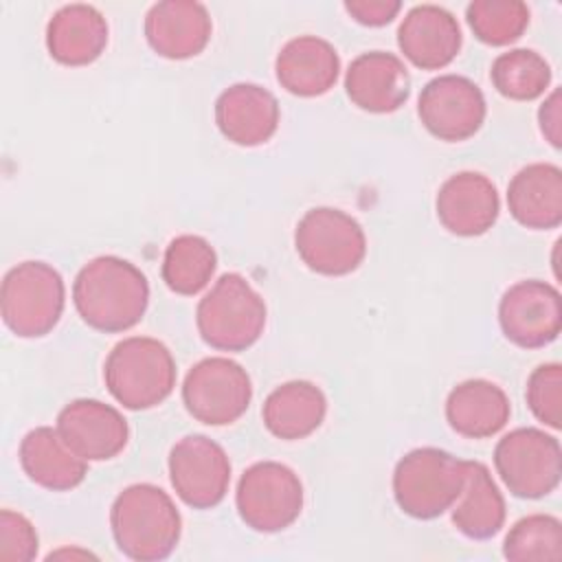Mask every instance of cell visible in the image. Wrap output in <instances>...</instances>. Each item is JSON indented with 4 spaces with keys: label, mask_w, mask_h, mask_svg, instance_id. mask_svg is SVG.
<instances>
[{
    "label": "cell",
    "mask_w": 562,
    "mask_h": 562,
    "mask_svg": "<svg viewBox=\"0 0 562 562\" xmlns=\"http://www.w3.org/2000/svg\"><path fill=\"white\" fill-rule=\"evenodd\" d=\"M345 90L351 103L360 110L389 114L406 103L411 94V77L397 55L369 50L349 64Z\"/></svg>",
    "instance_id": "17"
},
{
    "label": "cell",
    "mask_w": 562,
    "mask_h": 562,
    "mask_svg": "<svg viewBox=\"0 0 562 562\" xmlns=\"http://www.w3.org/2000/svg\"><path fill=\"white\" fill-rule=\"evenodd\" d=\"M72 301L86 325L116 334L132 329L143 318L149 283L132 261L103 255L90 259L75 277Z\"/></svg>",
    "instance_id": "1"
},
{
    "label": "cell",
    "mask_w": 562,
    "mask_h": 562,
    "mask_svg": "<svg viewBox=\"0 0 562 562\" xmlns=\"http://www.w3.org/2000/svg\"><path fill=\"white\" fill-rule=\"evenodd\" d=\"M512 217L533 231L558 228L562 222V169L551 162L522 167L507 187Z\"/></svg>",
    "instance_id": "22"
},
{
    "label": "cell",
    "mask_w": 562,
    "mask_h": 562,
    "mask_svg": "<svg viewBox=\"0 0 562 562\" xmlns=\"http://www.w3.org/2000/svg\"><path fill=\"white\" fill-rule=\"evenodd\" d=\"M215 123L235 145H263L279 125L277 97L257 83H233L215 101Z\"/></svg>",
    "instance_id": "19"
},
{
    "label": "cell",
    "mask_w": 562,
    "mask_h": 562,
    "mask_svg": "<svg viewBox=\"0 0 562 562\" xmlns=\"http://www.w3.org/2000/svg\"><path fill=\"white\" fill-rule=\"evenodd\" d=\"M397 46L413 66L437 70L457 57L461 48V26L443 7L417 4L400 22Z\"/></svg>",
    "instance_id": "18"
},
{
    "label": "cell",
    "mask_w": 562,
    "mask_h": 562,
    "mask_svg": "<svg viewBox=\"0 0 562 562\" xmlns=\"http://www.w3.org/2000/svg\"><path fill=\"white\" fill-rule=\"evenodd\" d=\"M167 463L171 487L184 505L211 509L224 501L231 485V461L217 441L187 435L173 443Z\"/></svg>",
    "instance_id": "11"
},
{
    "label": "cell",
    "mask_w": 562,
    "mask_h": 562,
    "mask_svg": "<svg viewBox=\"0 0 562 562\" xmlns=\"http://www.w3.org/2000/svg\"><path fill=\"white\" fill-rule=\"evenodd\" d=\"M463 490L452 505V522L465 538L487 540L505 522V498L481 461H463Z\"/></svg>",
    "instance_id": "26"
},
{
    "label": "cell",
    "mask_w": 562,
    "mask_h": 562,
    "mask_svg": "<svg viewBox=\"0 0 562 562\" xmlns=\"http://www.w3.org/2000/svg\"><path fill=\"white\" fill-rule=\"evenodd\" d=\"M503 555L512 562L562 560V522L549 514H529L520 518L505 536Z\"/></svg>",
    "instance_id": "29"
},
{
    "label": "cell",
    "mask_w": 562,
    "mask_h": 562,
    "mask_svg": "<svg viewBox=\"0 0 562 562\" xmlns=\"http://www.w3.org/2000/svg\"><path fill=\"white\" fill-rule=\"evenodd\" d=\"M463 481V459L430 446L415 448L395 465L393 496L404 514L430 520L454 505Z\"/></svg>",
    "instance_id": "5"
},
{
    "label": "cell",
    "mask_w": 562,
    "mask_h": 562,
    "mask_svg": "<svg viewBox=\"0 0 562 562\" xmlns=\"http://www.w3.org/2000/svg\"><path fill=\"white\" fill-rule=\"evenodd\" d=\"M417 114L432 136L459 143L481 130L485 121V97L468 77L439 75L422 88Z\"/></svg>",
    "instance_id": "12"
},
{
    "label": "cell",
    "mask_w": 562,
    "mask_h": 562,
    "mask_svg": "<svg viewBox=\"0 0 562 562\" xmlns=\"http://www.w3.org/2000/svg\"><path fill=\"white\" fill-rule=\"evenodd\" d=\"M217 255L200 235H178L169 241L162 257L165 285L182 296H193L204 290L215 272Z\"/></svg>",
    "instance_id": "27"
},
{
    "label": "cell",
    "mask_w": 562,
    "mask_h": 562,
    "mask_svg": "<svg viewBox=\"0 0 562 562\" xmlns=\"http://www.w3.org/2000/svg\"><path fill=\"white\" fill-rule=\"evenodd\" d=\"M498 323L505 338L522 349L551 345L562 329L560 292L547 281H518L501 296Z\"/></svg>",
    "instance_id": "13"
},
{
    "label": "cell",
    "mask_w": 562,
    "mask_h": 562,
    "mask_svg": "<svg viewBox=\"0 0 562 562\" xmlns=\"http://www.w3.org/2000/svg\"><path fill=\"white\" fill-rule=\"evenodd\" d=\"M494 465L514 496L542 498L560 485V441L540 428H516L498 439Z\"/></svg>",
    "instance_id": "9"
},
{
    "label": "cell",
    "mask_w": 562,
    "mask_h": 562,
    "mask_svg": "<svg viewBox=\"0 0 562 562\" xmlns=\"http://www.w3.org/2000/svg\"><path fill=\"white\" fill-rule=\"evenodd\" d=\"M57 430L64 441L86 461L114 459L130 439L127 419L99 400H72L57 415Z\"/></svg>",
    "instance_id": "14"
},
{
    "label": "cell",
    "mask_w": 562,
    "mask_h": 562,
    "mask_svg": "<svg viewBox=\"0 0 562 562\" xmlns=\"http://www.w3.org/2000/svg\"><path fill=\"white\" fill-rule=\"evenodd\" d=\"M37 531L33 522L13 509L0 512V560L2 562H31L37 555Z\"/></svg>",
    "instance_id": "32"
},
{
    "label": "cell",
    "mask_w": 562,
    "mask_h": 562,
    "mask_svg": "<svg viewBox=\"0 0 562 562\" xmlns=\"http://www.w3.org/2000/svg\"><path fill=\"white\" fill-rule=\"evenodd\" d=\"M235 503L246 527L277 533L301 516L303 485L292 468L277 461H259L239 476Z\"/></svg>",
    "instance_id": "8"
},
{
    "label": "cell",
    "mask_w": 562,
    "mask_h": 562,
    "mask_svg": "<svg viewBox=\"0 0 562 562\" xmlns=\"http://www.w3.org/2000/svg\"><path fill=\"white\" fill-rule=\"evenodd\" d=\"M509 400L505 391L490 380H465L457 384L446 400V419L450 428L468 439H487L509 422Z\"/></svg>",
    "instance_id": "24"
},
{
    "label": "cell",
    "mask_w": 562,
    "mask_h": 562,
    "mask_svg": "<svg viewBox=\"0 0 562 562\" xmlns=\"http://www.w3.org/2000/svg\"><path fill=\"white\" fill-rule=\"evenodd\" d=\"M494 88L512 101L538 99L551 83L547 59L531 48H512L501 53L490 70Z\"/></svg>",
    "instance_id": "28"
},
{
    "label": "cell",
    "mask_w": 562,
    "mask_h": 562,
    "mask_svg": "<svg viewBox=\"0 0 562 562\" xmlns=\"http://www.w3.org/2000/svg\"><path fill=\"white\" fill-rule=\"evenodd\" d=\"M211 15L193 0H165L151 4L145 15V37L154 53L167 59L200 55L211 40Z\"/></svg>",
    "instance_id": "16"
},
{
    "label": "cell",
    "mask_w": 562,
    "mask_h": 562,
    "mask_svg": "<svg viewBox=\"0 0 562 562\" xmlns=\"http://www.w3.org/2000/svg\"><path fill=\"white\" fill-rule=\"evenodd\" d=\"M472 33L490 46L516 42L529 24V7L520 0H472L465 9Z\"/></svg>",
    "instance_id": "30"
},
{
    "label": "cell",
    "mask_w": 562,
    "mask_h": 562,
    "mask_svg": "<svg viewBox=\"0 0 562 562\" xmlns=\"http://www.w3.org/2000/svg\"><path fill=\"white\" fill-rule=\"evenodd\" d=\"M103 380L119 404L130 411H147L171 395L176 386V360L160 340L130 336L108 353Z\"/></svg>",
    "instance_id": "3"
},
{
    "label": "cell",
    "mask_w": 562,
    "mask_h": 562,
    "mask_svg": "<svg viewBox=\"0 0 562 562\" xmlns=\"http://www.w3.org/2000/svg\"><path fill=\"white\" fill-rule=\"evenodd\" d=\"M64 303V279L44 261H22L2 279V321L20 338H42L53 331L61 318Z\"/></svg>",
    "instance_id": "6"
},
{
    "label": "cell",
    "mask_w": 562,
    "mask_h": 562,
    "mask_svg": "<svg viewBox=\"0 0 562 562\" xmlns=\"http://www.w3.org/2000/svg\"><path fill=\"white\" fill-rule=\"evenodd\" d=\"M274 70L277 81L290 94L321 97L334 88L340 75V57L327 40L299 35L279 50Z\"/></svg>",
    "instance_id": "20"
},
{
    "label": "cell",
    "mask_w": 562,
    "mask_h": 562,
    "mask_svg": "<svg viewBox=\"0 0 562 562\" xmlns=\"http://www.w3.org/2000/svg\"><path fill=\"white\" fill-rule=\"evenodd\" d=\"M110 527L125 558L158 562L178 547L182 518L165 490L151 483H134L114 498Z\"/></svg>",
    "instance_id": "2"
},
{
    "label": "cell",
    "mask_w": 562,
    "mask_h": 562,
    "mask_svg": "<svg viewBox=\"0 0 562 562\" xmlns=\"http://www.w3.org/2000/svg\"><path fill=\"white\" fill-rule=\"evenodd\" d=\"M435 209L446 231L459 237H476L494 226L501 200L487 176L459 171L439 187Z\"/></svg>",
    "instance_id": "15"
},
{
    "label": "cell",
    "mask_w": 562,
    "mask_h": 562,
    "mask_svg": "<svg viewBox=\"0 0 562 562\" xmlns=\"http://www.w3.org/2000/svg\"><path fill=\"white\" fill-rule=\"evenodd\" d=\"M525 397L538 422L553 430L562 428V367L558 362H547L531 371Z\"/></svg>",
    "instance_id": "31"
},
{
    "label": "cell",
    "mask_w": 562,
    "mask_h": 562,
    "mask_svg": "<svg viewBox=\"0 0 562 562\" xmlns=\"http://www.w3.org/2000/svg\"><path fill=\"white\" fill-rule=\"evenodd\" d=\"M325 413V393L307 380H292L277 386L266 397L261 408L266 428L285 441H296L312 435L323 424Z\"/></svg>",
    "instance_id": "25"
},
{
    "label": "cell",
    "mask_w": 562,
    "mask_h": 562,
    "mask_svg": "<svg viewBox=\"0 0 562 562\" xmlns=\"http://www.w3.org/2000/svg\"><path fill=\"white\" fill-rule=\"evenodd\" d=\"M252 400V384L246 369L222 356L193 364L182 384V402L189 415L206 426L237 422Z\"/></svg>",
    "instance_id": "10"
},
{
    "label": "cell",
    "mask_w": 562,
    "mask_h": 562,
    "mask_svg": "<svg viewBox=\"0 0 562 562\" xmlns=\"http://www.w3.org/2000/svg\"><path fill=\"white\" fill-rule=\"evenodd\" d=\"M20 465L33 483L50 492H68L88 474V461L50 426H37L22 437Z\"/></svg>",
    "instance_id": "21"
},
{
    "label": "cell",
    "mask_w": 562,
    "mask_h": 562,
    "mask_svg": "<svg viewBox=\"0 0 562 562\" xmlns=\"http://www.w3.org/2000/svg\"><path fill=\"white\" fill-rule=\"evenodd\" d=\"M108 44V22L92 4H66L46 26V48L64 66L92 64Z\"/></svg>",
    "instance_id": "23"
},
{
    "label": "cell",
    "mask_w": 562,
    "mask_h": 562,
    "mask_svg": "<svg viewBox=\"0 0 562 562\" xmlns=\"http://www.w3.org/2000/svg\"><path fill=\"white\" fill-rule=\"evenodd\" d=\"M294 246L301 261L325 277L353 272L367 255V237L358 220L331 206L310 209L299 220Z\"/></svg>",
    "instance_id": "7"
},
{
    "label": "cell",
    "mask_w": 562,
    "mask_h": 562,
    "mask_svg": "<svg viewBox=\"0 0 562 562\" xmlns=\"http://www.w3.org/2000/svg\"><path fill=\"white\" fill-rule=\"evenodd\" d=\"M202 340L217 351L252 347L266 327V303L237 272L222 274L195 310Z\"/></svg>",
    "instance_id": "4"
},
{
    "label": "cell",
    "mask_w": 562,
    "mask_h": 562,
    "mask_svg": "<svg viewBox=\"0 0 562 562\" xmlns=\"http://www.w3.org/2000/svg\"><path fill=\"white\" fill-rule=\"evenodd\" d=\"M347 13L364 26H384L402 9L400 0H347Z\"/></svg>",
    "instance_id": "33"
},
{
    "label": "cell",
    "mask_w": 562,
    "mask_h": 562,
    "mask_svg": "<svg viewBox=\"0 0 562 562\" xmlns=\"http://www.w3.org/2000/svg\"><path fill=\"white\" fill-rule=\"evenodd\" d=\"M538 123L542 136L549 140L551 147H562V94L553 90L538 110Z\"/></svg>",
    "instance_id": "34"
}]
</instances>
